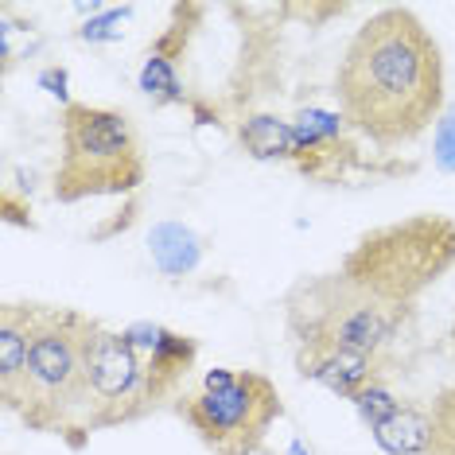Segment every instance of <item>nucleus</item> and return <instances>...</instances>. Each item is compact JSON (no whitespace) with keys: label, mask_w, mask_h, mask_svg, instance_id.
I'll list each match as a JSON object with an SVG mask.
<instances>
[{"label":"nucleus","mask_w":455,"mask_h":455,"mask_svg":"<svg viewBox=\"0 0 455 455\" xmlns=\"http://www.w3.org/2000/svg\"><path fill=\"white\" fill-rule=\"evenodd\" d=\"M237 144L245 156L253 160H288L296 152V129L292 121L276 117V113H245L237 125Z\"/></svg>","instance_id":"12"},{"label":"nucleus","mask_w":455,"mask_h":455,"mask_svg":"<svg viewBox=\"0 0 455 455\" xmlns=\"http://www.w3.org/2000/svg\"><path fill=\"white\" fill-rule=\"evenodd\" d=\"M412 312L389 307L362 292L343 273L299 276L284 292V331L296 350H362L386 355L393 339L405 331Z\"/></svg>","instance_id":"5"},{"label":"nucleus","mask_w":455,"mask_h":455,"mask_svg":"<svg viewBox=\"0 0 455 455\" xmlns=\"http://www.w3.org/2000/svg\"><path fill=\"white\" fill-rule=\"evenodd\" d=\"M67 82H70L67 67H47L44 75H39V90H47L51 98H59L63 106H70V90H67Z\"/></svg>","instance_id":"19"},{"label":"nucleus","mask_w":455,"mask_h":455,"mask_svg":"<svg viewBox=\"0 0 455 455\" xmlns=\"http://www.w3.org/2000/svg\"><path fill=\"white\" fill-rule=\"evenodd\" d=\"M296 374L319 381L335 397L355 405V397L374 381H386V355H362V350H296Z\"/></svg>","instance_id":"10"},{"label":"nucleus","mask_w":455,"mask_h":455,"mask_svg":"<svg viewBox=\"0 0 455 455\" xmlns=\"http://www.w3.org/2000/svg\"><path fill=\"white\" fill-rule=\"evenodd\" d=\"M242 455H273V451H268L265 443H261V448H250V451H242Z\"/></svg>","instance_id":"22"},{"label":"nucleus","mask_w":455,"mask_h":455,"mask_svg":"<svg viewBox=\"0 0 455 455\" xmlns=\"http://www.w3.org/2000/svg\"><path fill=\"white\" fill-rule=\"evenodd\" d=\"M339 113L378 152H397L436 129L443 113V55L412 8H378L350 36L335 70Z\"/></svg>","instance_id":"1"},{"label":"nucleus","mask_w":455,"mask_h":455,"mask_svg":"<svg viewBox=\"0 0 455 455\" xmlns=\"http://www.w3.org/2000/svg\"><path fill=\"white\" fill-rule=\"evenodd\" d=\"M199 253H203V242L195 237L188 226L180 222H160L152 230V261H156L168 276H183L199 265Z\"/></svg>","instance_id":"14"},{"label":"nucleus","mask_w":455,"mask_h":455,"mask_svg":"<svg viewBox=\"0 0 455 455\" xmlns=\"http://www.w3.org/2000/svg\"><path fill=\"white\" fill-rule=\"evenodd\" d=\"M132 16V8H106L101 16L86 20L78 28V39L82 44H109V39H121V24Z\"/></svg>","instance_id":"17"},{"label":"nucleus","mask_w":455,"mask_h":455,"mask_svg":"<svg viewBox=\"0 0 455 455\" xmlns=\"http://www.w3.org/2000/svg\"><path fill=\"white\" fill-rule=\"evenodd\" d=\"M432 436V417L420 405H401L386 424L374 428V440L389 455H424Z\"/></svg>","instance_id":"13"},{"label":"nucleus","mask_w":455,"mask_h":455,"mask_svg":"<svg viewBox=\"0 0 455 455\" xmlns=\"http://www.w3.org/2000/svg\"><path fill=\"white\" fill-rule=\"evenodd\" d=\"M175 417L199 436L214 455H242L261 448L268 428L284 417L276 381L261 370H206L195 389H183Z\"/></svg>","instance_id":"6"},{"label":"nucleus","mask_w":455,"mask_h":455,"mask_svg":"<svg viewBox=\"0 0 455 455\" xmlns=\"http://www.w3.org/2000/svg\"><path fill=\"white\" fill-rule=\"evenodd\" d=\"M44 312L47 304H36V299H8L0 307V397L20 381Z\"/></svg>","instance_id":"11"},{"label":"nucleus","mask_w":455,"mask_h":455,"mask_svg":"<svg viewBox=\"0 0 455 455\" xmlns=\"http://www.w3.org/2000/svg\"><path fill=\"white\" fill-rule=\"evenodd\" d=\"M125 335L144 362V381H148L152 409L168 405V401L175 405L183 393V381L191 378L195 362H199V339L180 335V331H172L164 323H148V319L125 327Z\"/></svg>","instance_id":"9"},{"label":"nucleus","mask_w":455,"mask_h":455,"mask_svg":"<svg viewBox=\"0 0 455 455\" xmlns=\"http://www.w3.org/2000/svg\"><path fill=\"white\" fill-rule=\"evenodd\" d=\"M455 268V222L448 214H409L401 222L374 226L339 261V273L355 288L401 312Z\"/></svg>","instance_id":"3"},{"label":"nucleus","mask_w":455,"mask_h":455,"mask_svg":"<svg viewBox=\"0 0 455 455\" xmlns=\"http://www.w3.org/2000/svg\"><path fill=\"white\" fill-rule=\"evenodd\" d=\"M98 331V319L82 315L75 307L47 304L28 362L20 370V381L0 397L28 432L59 436L78 451V420L90 381V347H94Z\"/></svg>","instance_id":"2"},{"label":"nucleus","mask_w":455,"mask_h":455,"mask_svg":"<svg viewBox=\"0 0 455 455\" xmlns=\"http://www.w3.org/2000/svg\"><path fill=\"white\" fill-rule=\"evenodd\" d=\"M432 160L440 172H455V106L440 113L436 137H432Z\"/></svg>","instance_id":"18"},{"label":"nucleus","mask_w":455,"mask_h":455,"mask_svg":"<svg viewBox=\"0 0 455 455\" xmlns=\"http://www.w3.org/2000/svg\"><path fill=\"white\" fill-rule=\"evenodd\" d=\"M432 436L424 455H455V386H443L428 405Z\"/></svg>","instance_id":"15"},{"label":"nucleus","mask_w":455,"mask_h":455,"mask_svg":"<svg viewBox=\"0 0 455 455\" xmlns=\"http://www.w3.org/2000/svg\"><path fill=\"white\" fill-rule=\"evenodd\" d=\"M401 405H405V401L393 397V393L386 389V381H374V386H366L355 397V409H358V417H362V424H366L370 432H374L378 424H386Z\"/></svg>","instance_id":"16"},{"label":"nucleus","mask_w":455,"mask_h":455,"mask_svg":"<svg viewBox=\"0 0 455 455\" xmlns=\"http://www.w3.org/2000/svg\"><path fill=\"white\" fill-rule=\"evenodd\" d=\"M448 350L455 355V319H451V327H448Z\"/></svg>","instance_id":"21"},{"label":"nucleus","mask_w":455,"mask_h":455,"mask_svg":"<svg viewBox=\"0 0 455 455\" xmlns=\"http://www.w3.org/2000/svg\"><path fill=\"white\" fill-rule=\"evenodd\" d=\"M296 129V152L292 164L304 180L312 183H347L350 175L358 172H381L374 168L366 156L358 152L355 137H350V125L343 121V113H331V109H299L292 117Z\"/></svg>","instance_id":"8"},{"label":"nucleus","mask_w":455,"mask_h":455,"mask_svg":"<svg viewBox=\"0 0 455 455\" xmlns=\"http://www.w3.org/2000/svg\"><path fill=\"white\" fill-rule=\"evenodd\" d=\"M4 219L16 222V226H36L32 222V211H28V206H20L12 191H4Z\"/></svg>","instance_id":"20"},{"label":"nucleus","mask_w":455,"mask_h":455,"mask_svg":"<svg viewBox=\"0 0 455 455\" xmlns=\"http://www.w3.org/2000/svg\"><path fill=\"white\" fill-rule=\"evenodd\" d=\"M292 455H312V451H304V443L292 440Z\"/></svg>","instance_id":"23"},{"label":"nucleus","mask_w":455,"mask_h":455,"mask_svg":"<svg viewBox=\"0 0 455 455\" xmlns=\"http://www.w3.org/2000/svg\"><path fill=\"white\" fill-rule=\"evenodd\" d=\"M152 409L148 381H144V362L137 347L129 343L125 331L101 327L90 347V381H86V405L78 420V448L94 432L121 428V424L144 420Z\"/></svg>","instance_id":"7"},{"label":"nucleus","mask_w":455,"mask_h":455,"mask_svg":"<svg viewBox=\"0 0 455 455\" xmlns=\"http://www.w3.org/2000/svg\"><path fill=\"white\" fill-rule=\"evenodd\" d=\"M148 180L140 132L125 109L70 101L59 117V164L51 195L59 203L132 195Z\"/></svg>","instance_id":"4"}]
</instances>
